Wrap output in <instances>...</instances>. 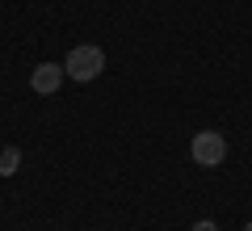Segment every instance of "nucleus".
Returning <instances> with one entry per match:
<instances>
[{
	"label": "nucleus",
	"mask_w": 252,
	"mask_h": 231,
	"mask_svg": "<svg viewBox=\"0 0 252 231\" xmlns=\"http://www.w3.org/2000/svg\"><path fill=\"white\" fill-rule=\"evenodd\" d=\"M63 71H67L72 80H80V84L97 80L101 71H105V51H101V46H93V42L76 46V51L67 55V59H63Z\"/></svg>",
	"instance_id": "1"
},
{
	"label": "nucleus",
	"mask_w": 252,
	"mask_h": 231,
	"mask_svg": "<svg viewBox=\"0 0 252 231\" xmlns=\"http://www.w3.org/2000/svg\"><path fill=\"white\" fill-rule=\"evenodd\" d=\"M189 156H193V164H202V168H219V164L227 160V139L219 131H198L193 143H189Z\"/></svg>",
	"instance_id": "2"
},
{
	"label": "nucleus",
	"mask_w": 252,
	"mask_h": 231,
	"mask_svg": "<svg viewBox=\"0 0 252 231\" xmlns=\"http://www.w3.org/2000/svg\"><path fill=\"white\" fill-rule=\"evenodd\" d=\"M63 76H67V71H63L59 63H38V67L30 71V89H34L38 97H51V93H59Z\"/></svg>",
	"instance_id": "3"
},
{
	"label": "nucleus",
	"mask_w": 252,
	"mask_h": 231,
	"mask_svg": "<svg viewBox=\"0 0 252 231\" xmlns=\"http://www.w3.org/2000/svg\"><path fill=\"white\" fill-rule=\"evenodd\" d=\"M17 168H21V151L17 147H4V151H0V177H13Z\"/></svg>",
	"instance_id": "4"
},
{
	"label": "nucleus",
	"mask_w": 252,
	"mask_h": 231,
	"mask_svg": "<svg viewBox=\"0 0 252 231\" xmlns=\"http://www.w3.org/2000/svg\"><path fill=\"white\" fill-rule=\"evenodd\" d=\"M193 231H219V227H215L210 219H198V223H193Z\"/></svg>",
	"instance_id": "5"
},
{
	"label": "nucleus",
	"mask_w": 252,
	"mask_h": 231,
	"mask_svg": "<svg viewBox=\"0 0 252 231\" xmlns=\"http://www.w3.org/2000/svg\"><path fill=\"white\" fill-rule=\"evenodd\" d=\"M244 231H252V219H248V223H244Z\"/></svg>",
	"instance_id": "6"
}]
</instances>
